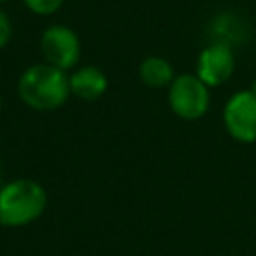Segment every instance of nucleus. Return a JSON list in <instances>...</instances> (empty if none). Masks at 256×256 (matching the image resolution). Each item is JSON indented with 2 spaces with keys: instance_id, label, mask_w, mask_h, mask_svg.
Returning <instances> with one entry per match:
<instances>
[{
  "instance_id": "f03ea898",
  "label": "nucleus",
  "mask_w": 256,
  "mask_h": 256,
  "mask_svg": "<svg viewBox=\"0 0 256 256\" xmlns=\"http://www.w3.org/2000/svg\"><path fill=\"white\" fill-rule=\"evenodd\" d=\"M48 206L44 186L30 178H16L0 188V226L22 228L36 222Z\"/></svg>"
},
{
  "instance_id": "423d86ee",
  "label": "nucleus",
  "mask_w": 256,
  "mask_h": 256,
  "mask_svg": "<svg viewBox=\"0 0 256 256\" xmlns=\"http://www.w3.org/2000/svg\"><path fill=\"white\" fill-rule=\"evenodd\" d=\"M234 54L232 48L224 42L206 46L196 62V76L208 86L216 88L226 84L234 74Z\"/></svg>"
},
{
  "instance_id": "9d476101",
  "label": "nucleus",
  "mask_w": 256,
  "mask_h": 256,
  "mask_svg": "<svg viewBox=\"0 0 256 256\" xmlns=\"http://www.w3.org/2000/svg\"><path fill=\"white\" fill-rule=\"evenodd\" d=\"M10 36H12V24H10V18H8L6 12L0 8V50L10 42Z\"/></svg>"
},
{
  "instance_id": "9b49d317",
  "label": "nucleus",
  "mask_w": 256,
  "mask_h": 256,
  "mask_svg": "<svg viewBox=\"0 0 256 256\" xmlns=\"http://www.w3.org/2000/svg\"><path fill=\"white\" fill-rule=\"evenodd\" d=\"M250 90H252V92H254V94H256V82H254V84H252V86H250Z\"/></svg>"
},
{
  "instance_id": "6e6552de",
  "label": "nucleus",
  "mask_w": 256,
  "mask_h": 256,
  "mask_svg": "<svg viewBox=\"0 0 256 256\" xmlns=\"http://www.w3.org/2000/svg\"><path fill=\"white\" fill-rule=\"evenodd\" d=\"M138 76H140L144 86L156 88V90L158 88H168L174 82V78H176L172 64L166 58H162V56H148V58H144L140 68H138Z\"/></svg>"
},
{
  "instance_id": "1a4fd4ad",
  "label": "nucleus",
  "mask_w": 256,
  "mask_h": 256,
  "mask_svg": "<svg viewBox=\"0 0 256 256\" xmlns=\"http://www.w3.org/2000/svg\"><path fill=\"white\" fill-rule=\"evenodd\" d=\"M22 2L32 14H38V16L56 14L64 4V0H22Z\"/></svg>"
},
{
  "instance_id": "f257e3e1",
  "label": "nucleus",
  "mask_w": 256,
  "mask_h": 256,
  "mask_svg": "<svg viewBox=\"0 0 256 256\" xmlns=\"http://www.w3.org/2000/svg\"><path fill=\"white\" fill-rule=\"evenodd\" d=\"M18 96L20 100L36 112H52L62 108L70 92L68 72L50 66V64H32L18 78Z\"/></svg>"
},
{
  "instance_id": "ddd939ff",
  "label": "nucleus",
  "mask_w": 256,
  "mask_h": 256,
  "mask_svg": "<svg viewBox=\"0 0 256 256\" xmlns=\"http://www.w3.org/2000/svg\"><path fill=\"white\" fill-rule=\"evenodd\" d=\"M0 110H2V100H0Z\"/></svg>"
},
{
  "instance_id": "0eeeda50",
  "label": "nucleus",
  "mask_w": 256,
  "mask_h": 256,
  "mask_svg": "<svg viewBox=\"0 0 256 256\" xmlns=\"http://www.w3.org/2000/svg\"><path fill=\"white\" fill-rule=\"evenodd\" d=\"M108 90V78L98 66H82L70 74V92L78 100L94 102Z\"/></svg>"
},
{
  "instance_id": "39448f33",
  "label": "nucleus",
  "mask_w": 256,
  "mask_h": 256,
  "mask_svg": "<svg viewBox=\"0 0 256 256\" xmlns=\"http://www.w3.org/2000/svg\"><path fill=\"white\" fill-rule=\"evenodd\" d=\"M40 52L46 64L68 72L78 64L82 48H80L78 34L72 28L54 24L44 30L40 38Z\"/></svg>"
},
{
  "instance_id": "4468645a",
  "label": "nucleus",
  "mask_w": 256,
  "mask_h": 256,
  "mask_svg": "<svg viewBox=\"0 0 256 256\" xmlns=\"http://www.w3.org/2000/svg\"><path fill=\"white\" fill-rule=\"evenodd\" d=\"M2 2H6V0H0V4H2Z\"/></svg>"
},
{
  "instance_id": "7ed1b4c3",
  "label": "nucleus",
  "mask_w": 256,
  "mask_h": 256,
  "mask_svg": "<svg viewBox=\"0 0 256 256\" xmlns=\"http://www.w3.org/2000/svg\"><path fill=\"white\" fill-rule=\"evenodd\" d=\"M168 106L186 122L200 120L210 108V88L196 74H180L168 86Z\"/></svg>"
},
{
  "instance_id": "f8f14e48",
  "label": "nucleus",
  "mask_w": 256,
  "mask_h": 256,
  "mask_svg": "<svg viewBox=\"0 0 256 256\" xmlns=\"http://www.w3.org/2000/svg\"><path fill=\"white\" fill-rule=\"evenodd\" d=\"M4 186V182H2V170H0V188Z\"/></svg>"
},
{
  "instance_id": "20e7f679",
  "label": "nucleus",
  "mask_w": 256,
  "mask_h": 256,
  "mask_svg": "<svg viewBox=\"0 0 256 256\" xmlns=\"http://www.w3.org/2000/svg\"><path fill=\"white\" fill-rule=\"evenodd\" d=\"M222 122L228 136L240 144L256 142V94L240 90L228 98L222 110Z\"/></svg>"
}]
</instances>
